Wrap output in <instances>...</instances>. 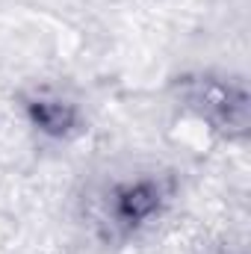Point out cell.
<instances>
[{"label": "cell", "mask_w": 251, "mask_h": 254, "mask_svg": "<svg viewBox=\"0 0 251 254\" xmlns=\"http://www.w3.org/2000/svg\"><path fill=\"white\" fill-rule=\"evenodd\" d=\"M160 201V190L154 184H136V187H127L119 198V216L125 222H136V219H145Z\"/></svg>", "instance_id": "cell-1"}, {"label": "cell", "mask_w": 251, "mask_h": 254, "mask_svg": "<svg viewBox=\"0 0 251 254\" xmlns=\"http://www.w3.org/2000/svg\"><path fill=\"white\" fill-rule=\"evenodd\" d=\"M33 119L36 125H42L45 130H54V133H63L65 127L71 125V110L63 104H51V101H39L33 104Z\"/></svg>", "instance_id": "cell-2"}]
</instances>
